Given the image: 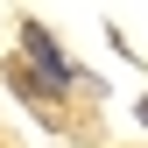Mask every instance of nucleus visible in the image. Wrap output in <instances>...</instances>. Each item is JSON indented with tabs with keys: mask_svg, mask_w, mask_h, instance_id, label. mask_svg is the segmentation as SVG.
Here are the masks:
<instances>
[{
	"mask_svg": "<svg viewBox=\"0 0 148 148\" xmlns=\"http://www.w3.org/2000/svg\"><path fill=\"white\" fill-rule=\"evenodd\" d=\"M21 49H28V64H35L28 78L42 85V92H71V85H78V64L49 42V28H42V21H28V28H21Z\"/></svg>",
	"mask_w": 148,
	"mask_h": 148,
	"instance_id": "f257e3e1",
	"label": "nucleus"
},
{
	"mask_svg": "<svg viewBox=\"0 0 148 148\" xmlns=\"http://www.w3.org/2000/svg\"><path fill=\"white\" fill-rule=\"evenodd\" d=\"M134 113H141V127H148V99H141V106H134Z\"/></svg>",
	"mask_w": 148,
	"mask_h": 148,
	"instance_id": "f03ea898",
	"label": "nucleus"
}]
</instances>
